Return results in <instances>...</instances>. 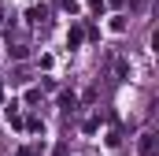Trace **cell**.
I'll return each mask as SVG.
<instances>
[{
	"label": "cell",
	"mask_w": 159,
	"mask_h": 156,
	"mask_svg": "<svg viewBox=\"0 0 159 156\" xmlns=\"http://www.w3.org/2000/svg\"><path fill=\"white\" fill-rule=\"evenodd\" d=\"M81 37H85V34H81V26H70V34H67V45H70V48H78V45H81Z\"/></svg>",
	"instance_id": "1"
},
{
	"label": "cell",
	"mask_w": 159,
	"mask_h": 156,
	"mask_svg": "<svg viewBox=\"0 0 159 156\" xmlns=\"http://www.w3.org/2000/svg\"><path fill=\"white\" fill-rule=\"evenodd\" d=\"M141 153L152 156V134H141Z\"/></svg>",
	"instance_id": "2"
},
{
	"label": "cell",
	"mask_w": 159,
	"mask_h": 156,
	"mask_svg": "<svg viewBox=\"0 0 159 156\" xmlns=\"http://www.w3.org/2000/svg\"><path fill=\"white\" fill-rule=\"evenodd\" d=\"M26 19H30V22H41V19H44V7H30Z\"/></svg>",
	"instance_id": "3"
},
{
	"label": "cell",
	"mask_w": 159,
	"mask_h": 156,
	"mask_svg": "<svg viewBox=\"0 0 159 156\" xmlns=\"http://www.w3.org/2000/svg\"><path fill=\"white\" fill-rule=\"evenodd\" d=\"M59 7H63L67 15H78V4H74V0H59Z\"/></svg>",
	"instance_id": "4"
},
{
	"label": "cell",
	"mask_w": 159,
	"mask_h": 156,
	"mask_svg": "<svg viewBox=\"0 0 159 156\" xmlns=\"http://www.w3.org/2000/svg\"><path fill=\"white\" fill-rule=\"evenodd\" d=\"M111 30H115V34H122V30H126V19H122V15H115V19H111Z\"/></svg>",
	"instance_id": "5"
},
{
	"label": "cell",
	"mask_w": 159,
	"mask_h": 156,
	"mask_svg": "<svg viewBox=\"0 0 159 156\" xmlns=\"http://www.w3.org/2000/svg\"><path fill=\"white\" fill-rule=\"evenodd\" d=\"M59 104H63V108L70 112V108H74V93H63V97H59Z\"/></svg>",
	"instance_id": "6"
},
{
	"label": "cell",
	"mask_w": 159,
	"mask_h": 156,
	"mask_svg": "<svg viewBox=\"0 0 159 156\" xmlns=\"http://www.w3.org/2000/svg\"><path fill=\"white\" fill-rule=\"evenodd\" d=\"M85 4H89L93 11H100V7H104V0H85Z\"/></svg>",
	"instance_id": "7"
},
{
	"label": "cell",
	"mask_w": 159,
	"mask_h": 156,
	"mask_svg": "<svg viewBox=\"0 0 159 156\" xmlns=\"http://www.w3.org/2000/svg\"><path fill=\"white\" fill-rule=\"evenodd\" d=\"M107 4H111V7H122V4H126V0H107Z\"/></svg>",
	"instance_id": "8"
},
{
	"label": "cell",
	"mask_w": 159,
	"mask_h": 156,
	"mask_svg": "<svg viewBox=\"0 0 159 156\" xmlns=\"http://www.w3.org/2000/svg\"><path fill=\"white\" fill-rule=\"evenodd\" d=\"M0 97H4V85H0Z\"/></svg>",
	"instance_id": "9"
}]
</instances>
